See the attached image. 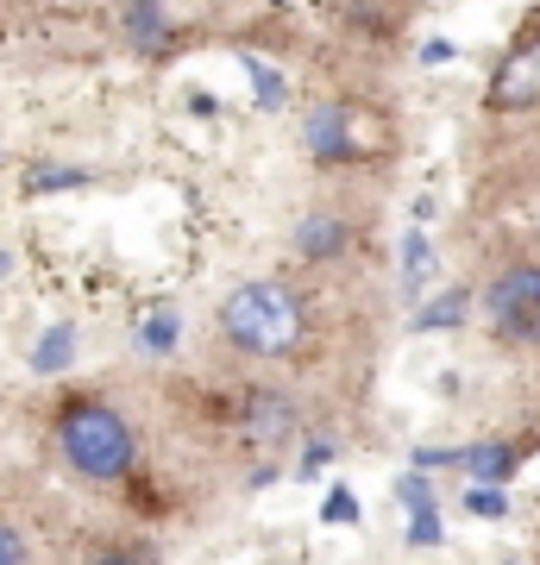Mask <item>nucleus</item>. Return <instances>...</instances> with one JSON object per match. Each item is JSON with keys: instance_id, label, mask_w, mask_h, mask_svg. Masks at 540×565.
I'll return each instance as SVG.
<instances>
[{"instance_id": "f257e3e1", "label": "nucleus", "mask_w": 540, "mask_h": 565, "mask_svg": "<svg viewBox=\"0 0 540 565\" xmlns=\"http://www.w3.org/2000/svg\"><path fill=\"white\" fill-rule=\"evenodd\" d=\"M221 333L252 359H283L301 340V308L283 282H240L221 302Z\"/></svg>"}, {"instance_id": "f03ea898", "label": "nucleus", "mask_w": 540, "mask_h": 565, "mask_svg": "<svg viewBox=\"0 0 540 565\" xmlns=\"http://www.w3.org/2000/svg\"><path fill=\"white\" fill-rule=\"evenodd\" d=\"M57 440H63V459L76 465L82 478H95V484H120L133 471V427H126V415H114L100 403L63 408Z\"/></svg>"}, {"instance_id": "7ed1b4c3", "label": "nucleus", "mask_w": 540, "mask_h": 565, "mask_svg": "<svg viewBox=\"0 0 540 565\" xmlns=\"http://www.w3.org/2000/svg\"><path fill=\"white\" fill-rule=\"evenodd\" d=\"M490 321L502 340L540 345V264H516L490 282Z\"/></svg>"}, {"instance_id": "20e7f679", "label": "nucleus", "mask_w": 540, "mask_h": 565, "mask_svg": "<svg viewBox=\"0 0 540 565\" xmlns=\"http://www.w3.org/2000/svg\"><path fill=\"white\" fill-rule=\"evenodd\" d=\"M301 145H308V158H315V163H352V158H359L352 114H346L340 102L315 107V114H308V132H301Z\"/></svg>"}, {"instance_id": "39448f33", "label": "nucleus", "mask_w": 540, "mask_h": 565, "mask_svg": "<svg viewBox=\"0 0 540 565\" xmlns=\"http://www.w3.org/2000/svg\"><path fill=\"white\" fill-rule=\"evenodd\" d=\"M540 102V39L509 51V63L490 82V107H534Z\"/></svg>"}, {"instance_id": "423d86ee", "label": "nucleus", "mask_w": 540, "mask_h": 565, "mask_svg": "<svg viewBox=\"0 0 540 565\" xmlns=\"http://www.w3.org/2000/svg\"><path fill=\"white\" fill-rule=\"evenodd\" d=\"M453 459L465 465V478H472V484L497 490V484H509V478H516L521 452H516V446H502V440H478V446H465V452H453Z\"/></svg>"}, {"instance_id": "0eeeda50", "label": "nucleus", "mask_w": 540, "mask_h": 565, "mask_svg": "<svg viewBox=\"0 0 540 565\" xmlns=\"http://www.w3.org/2000/svg\"><path fill=\"white\" fill-rule=\"evenodd\" d=\"M120 32L139 44V51H170V32H177V25H170V13H163V7L133 0V7H120Z\"/></svg>"}, {"instance_id": "6e6552de", "label": "nucleus", "mask_w": 540, "mask_h": 565, "mask_svg": "<svg viewBox=\"0 0 540 565\" xmlns=\"http://www.w3.org/2000/svg\"><path fill=\"white\" fill-rule=\"evenodd\" d=\"M289 427H296L289 396H277V390H252V403H245V434H258V440H283Z\"/></svg>"}, {"instance_id": "1a4fd4ad", "label": "nucleus", "mask_w": 540, "mask_h": 565, "mask_svg": "<svg viewBox=\"0 0 540 565\" xmlns=\"http://www.w3.org/2000/svg\"><path fill=\"white\" fill-rule=\"evenodd\" d=\"M296 252L301 258H340L346 252V221H333V214H308V221L296 226Z\"/></svg>"}, {"instance_id": "9d476101", "label": "nucleus", "mask_w": 540, "mask_h": 565, "mask_svg": "<svg viewBox=\"0 0 540 565\" xmlns=\"http://www.w3.org/2000/svg\"><path fill=\"white\" fill-rule=\"evenodd\" d=\"M465 315H472V296L465 289H446L441 302L415 308V333H453V327H465Z\"/></svg>"}, {"instance_id": "9b49d317", "label": "nucleus", "mask_w": 540, "mask_h": 565, "mask_svg": "<svg viewBox=\"0 0 540 565\" xmlns=\"http://www.w3.org/2000/svg\"><path fill=\"white\" fill-rule=\"evenodd\" d=\"M70 359H76V333L70 327H44V340L32 345V371L57 377V371H70Z\"/></svg>"}, {"instance_id": "f8f14e48", "label": "nucleus", "mask_w": 540, "mask_h": 565, "mask_svg": "<svg viewBox=\"0 0 540 565\" xmlns=\"http://www.w3.org/2000/svg\"><path fill=\"white\" fill-rule=\"evenodd\" d=\"M182 340V321H177V308H151L139 321V352H151V359H163V352H177Z\"/></svg>"}, {"instance_id": "ddd939ff", "label": "nucleus", "mask_w": 540, "mask_h": 565, "mask_svg": "<svg viewBox=\"0 0 540 565\" xmlns=\"http://www.w3.org/2000/svg\"><path fill=\"white\" fill-rule=\"evenodd\" d=\"M434 277V245H427V233H402V289H421V282Z\"/></svg>"}, {"instance_id": "4468645a", "label": "nucleus", "mask_w": 540, "mask_h": 565, "mask_svg": "<svg viewBox=\"0 0 540 565\" xmlns=\"http://www.w3.org/2000/svg\"><path fill=\"white\" fill-rule=\"evenodd\" d=\"M240 63H245V76H252V95H258V107H283V102H289V82H283L264 57H252V51H245Z\"/></svg>"}, {"instance_id": "2eb2a0df", "label": "nucleus", "mask_w": 540, "mask_h": 565, "mask_svg": "<svg viewBox=\"0 0 540 565\" xmlns=\"http://www.w3.org/2000/svg\"><path fill=\"white\" fill-rule=\"evenodd\" d=\"M465 515L497 522V515H509V497H502V490H484V484H465Z\"/></svg>"}, {"instance_id": "dca6fc26", "label": "nucleus", "mask_w": 540, "mask_h": 565, "mask_svg": "<svg viewBox=\"0 0 540 565\" xmlns=\"http://www.w3.org/2000/svg\"><path fill=\"white\" fill-rule=\"evenodd\" d=\"M409 541L415 546H441L446 534H441V509H415V515H409Z\"/></svg>"}, {"instance_id": "f3484780", "label": "nucleus", "mask_w": 540, "mask_h": 565, "mask_svg": "<svg viewBox=\"0 0 540 565\" xmlns=\"http://www.w3.org/2000/svg\"><path fill=\"white\" fill-rule=\"evenodd\" d=\"M396 497L409 503V515H415V509H434V484H427V478H415V471H409V478H396Z\"/></svg>"}, {"instance_id": "a211bd4d", "label": "nucleus", "mask_w": 540, "mask_h": 565, "mask_svg": "<svg viewBox=\"0 0 540 565\" xmlns=\"http://www.w3.org/2000/svg\"><path fill=\"white\" fill-rule=\"evenodd\" d=\"M82 170H39V177H32V195H51V189H82Z\"/></svg>"}, {"instance_id": "6ab92c4d", "label": "nucleus", "mask_w": 540, "mask_h": 565, "mask_svg": "<svg viewBox=\"0 0 540 565\" xmlns=\"http://www.w3.org/2000/svg\"><path fill=\"white\" fill-rule=\"evenodd\" d=\"M327 465H333V446H327V440H308V452H301V465H296V478H320Z\"/></svg>"}, {"instance_id": "aec40b11", "label": "nucleus", "mask_w": 540, "mask_h": 565, "mask_svg": "<svg viewBox=\"0 0 540 565\" xmlns=\"http://www.w3.org/2000/svg\"><path fill=\"white\" fill-rule=\"evenodd\" d=\"M0 565H25V541H20V527H7V522H0Z\"/></svg>"}, {"instance_id": "412c9836", "label": "nucleus", "mask_w": 540, "mask_h": 565, "mask_svg": "<svg viewBox=\"0 0 540 565\" xmlns=\"http://www.w3.org/2000/svg\"><path fill=\"white\" fill-rule=\"evenodd\" d=\"M320 515H327V522H359V503H352L346 490H333V497H327V509H320Z\"/></svg>"}, {"instance_id": "4be33fe9", "label": "nucleus", "mask_w": 540, "mask_h": 565, "mask_svg": "<svg viewBox=\"0 0 540 565\" xmlns=\"http://www.w3.org/2000/svg\"><path fill=\"white\" fill-rule=\"evenodd\" d=\"M434 465H453V452H441V446H415V478L421 471H434Z\"/></svg>"}, {"instance_id": "5701e85b", "label": "nucleus", "mask_w": 540, "mask_h": 565, "mask_svg": "<svg viewBox=\"0 0 540 565\" xmlns=\"http://www.w3.org/2000/svg\"><path fill=\"white\" fill-rule=\"evenodd\" d=\"M95 565H151L145 553H107V559H95Z\"/></svg>"}, {"instance_id": "b1692460", "label": "nucleus", "mask_w": 540, "mask_h": 565, "mask_svg": "<svg viewBox=\"0 0 540 565\" xmlns=\"http://www.w3.org/2000/svg\"><path fill=\"white\" fill-rule=\"evenodd\" d=\"M0 270H7V258H0Z\"/></svg>"}]
</instances>
